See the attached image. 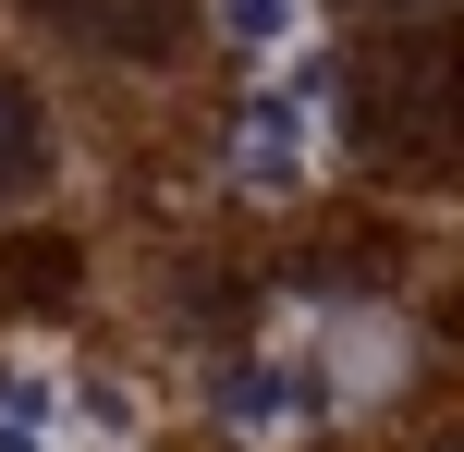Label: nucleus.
Returning <instances> with one entry per match:
<instances>
[{
  "mask_svg": "<svg viewBox=\"0 0 464 452\" xmlns=\"http://www.w3.org/2000/svg\"><path fill=\"white\" fill-rule=\"evenodd\" d=\"M305 171H318V73L256 86L245 111H232V184L245 196H294Z\"/></svg>",
  "mask_w": 464,
  "mask_h": 452,
  "instance_id": "f257e3e1",
  "label": "nucleus"
},
{
  "mask_svg": "<svg viewBox=\"0 0 464 452\" xmlns=\"http://www.w3.org/2000/svg\"><path fill=\"white\" fill-rule=\"evenodd\" d=\"M49 184V111L0 73V196H37Z\"/></svg>",
  "mask_w": 464,
  "mask_h": 452,
  "instance_id": "7ed1b4c3",
  "label": "nucleus"
},
{
  "mask_svg": "<svg viewBox=\"0 0 464 452\" xmlns=\"http://www.w3.org/2000/svg\"><path fill=\"white\" fill-rule=\"evenodd\" d=\"M220 416H232V428H294V416H305L294 355H245V367H220Z\"/></svg>",
  "mask_w": 464,
  "mask_h": 452,
  "instance_id": "f03ea898",
  "label": "nucleus"
},
{
  "mask_svg": "<svg viewBox=\"0 0 464 452\" xmlns=\"http://www.w3.org/2000/svg\"><path fill=\"white\" fill-rule=\"evenodd\" d=\"M208 24H220L232 49H256V62H269V49L305 37V0H208Z\"/></svg>",
  "mask_w": 464,
  "mask_h": 452,
  "instance_id": "39448f33",
  "label": "nucleus"
},
{
  "mask_svg": "<svg viewBox=\"0 0 464 452\" xmlns=\"http://www.w3.org/2000/svg\"><path fill=\"white\" fill-rule=\"evenodd\" d=\"M0 440H62V380L37 355H0Z\"/></svg>",
  "mask_w": 464,
  "mask_h": 452,
  "instance_id": "20e7f679",
  "label": "nucleus"
},
{
  "mask_svg": "<svg viewBox=\"0 0 464 452\" xmlns=\"http://www.w3.org/2000/svg\"><path fill=\"white\" fill-rule=\"evenodd\" d=\"M403 13H428V0H403Z\"/></svg>",
  "mask_w": 464,
  "mask_h": 452,
  "instance_id": "6e6552de",
  "label": "nucleus"
},
{
  "mask_svg": "<svg viewBox=\"0 0 464 452\" xmlns=\"http://www.w3.org/2000/svg\"><path fill=\"white\" fill-rule=\"evenodd\" d=\"M62 428H86V440H135L147 416L122 404V380H73V391H62Z\"/></svg>",
  "mask_w": 464,
  "mask_h": 452,
  "instance_id": "423d86ee",
  "label": "nucleus"
},
{
  "mask_svg": "<svg viewBox=\"0 0 464 452\" xmlns=\"http://www.w3.org/2000/svg\"><path fill=\"white\" fill-rule=\"evenodd\" d=\"M49 13H62V24H86L98 49H171L160 24H147V13H122V0H49Z\"/></svg>",
  "mask_w": 464,
  "mask_h": 452,
  "instance_id": "0eeeda50",
  "label": "nucleus"
}]
</instances>
